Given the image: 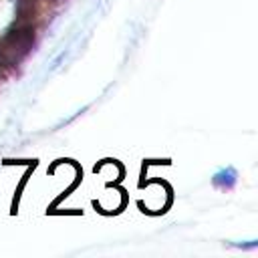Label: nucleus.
I'll list each match as a JSON object with an SVG mask.
<instances>
[{"mask_svg":"<svg viewBox=\"0 0 258 258\" xmlns=\"http://www.w3.org/2000/svg\"><path fill=\"white\" fill-rule=\"evenodd\" d=\"M34 44V28L20 20L14 28L8 30V34L4 36L2 44H0V60L4 64H18L32 48Z\"/></svg>","mask_w":258,"mask_h":258,"instance_id":"1","label":"nucleus"},{"mask_svg":"<svg viewBox=\"0 0 258 258\" xmlns=\"http://www.w3.org/2000/svg\"><path fill=\"white\" fill-rule=\"evenodd\" d=\"M212 181H214V185L220 187V189H232V187L236 185V181H238V173H236L234 167H224V169H220V171L214 175Z\"/></svg>","mask_w":258,"mask_h":258,"instance_id":"2","label":"nucleus"},{"mask_svg":"<svg viewBox=\"0 0 258 258\" xmlns=\"http://www.w3.org/2000/svg\"><path fill=\"white\" fill-rule=\"evenodd\" d=\"M234 246H238V248H256V246H258V242H256V240H250L248 244H242V242H234Z\"/></svg>","mask_w":258,"mask_h":258,"instance_id":"3","label":"nucleus"}]
</instances>
